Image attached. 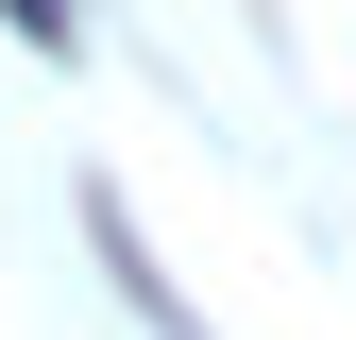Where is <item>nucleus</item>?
Wrapping results in <instances>:
<instances>
[{
    "label": "nucleus",
    "mask_w": 356,
    "mask_h": 340,
    "mask_svg": "<svg viewBox=\"0 0 356 340\" xmlns=\"http://www.w3.org/2000/svg\"><path fill=\"white\" fill-rule=\"evenodd\" d=\"M0 17H17V34H68V0H0Z\"/></svg>",
    "instance_id": "obj_1"
}]
</instances>
